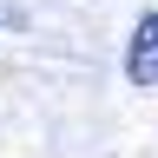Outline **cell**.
<instances>
[{
  "label": "cell",
  "mask_w": 158,
  "mask_h": 158,
  "mask_svg": "<svg viewBox=\"0 0 158 158\" xmlns=\"http://www.w3.org/2000/svg\"><path fill=\"white\" fill-rule=\"evenodd\" d=\"M125 79H132V86H158V7L132 27V46H125Z\"/></svg>",
  "instance_id": "obj_1"
}]
</instances>
